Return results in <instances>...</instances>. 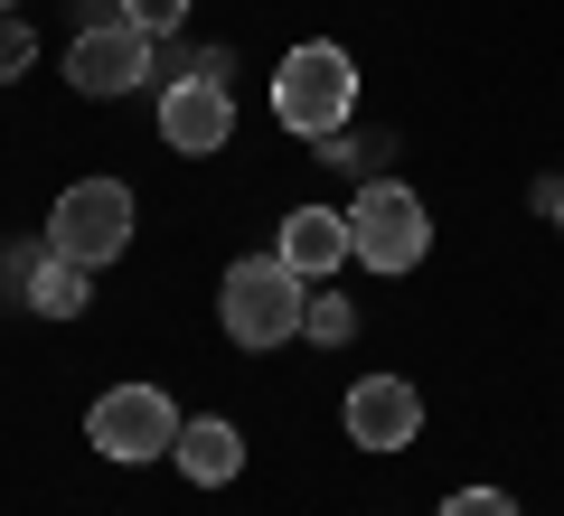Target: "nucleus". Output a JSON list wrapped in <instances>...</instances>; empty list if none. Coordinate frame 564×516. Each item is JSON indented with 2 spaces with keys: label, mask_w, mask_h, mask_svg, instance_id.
I'll use <instances>...</instances> for the list:
<instances>
[{
  "label": "nucleus",
  "mask_w": 564,
  "mask_h": 516,
  "mask_svg": "<svg viewBox=\"0 0 564 516\" xmlns=\"http://www.w3.org/2000/svg\"><path fill=\"white\" fill-rule=\"evenodd\" d=\"M302 310H311V282L292 273L282 254H245V263H226V282H217V319H226V338L236 348H282V338H302Z\"/></svg>",
  "instance_id": "nucleus-1"
},
{
  "label": "nucleus",
  "mask_w": 564,
  "mask_h": 516,
  "mask_svg": "<svg viewBox=\"0 0 564 516\" xmlns=\"http://www.w3.org/2000/svg\"><path fill=\"white\" fill-rule=\"evenodd\" d=\"M348 113H358V66H348V47L302 39L292 57L273 66V122H282L292 141H329V132H348Z\"/></svg>",
  "instance_id": "nucleus-2"
},
{
  "label": "nucleus",
  "mask_w": 564,
  "mask_h": 516,
  "mask_svg": "<svg viewBox=\"0 0 564 516\" xmlns=\"http://www.w3.org/2000/svg\"><path fill=\"white\" fill-rule=\"evenodd\" d=\"M433 254V217H423V198L404 179H367L358 198H348V263H367V273H414V263Z\"/></svg>",
  "instance_id": "nucleus-3"
},
{
  "label": "nucleus",
  "mask_w": 564,
  "mask_h": 516,
  "mask_svg": "<svg viewBox=\"0 0 564 516\" xmlns=\"http://www.w3.org/2000/svg\"><path fill=\"white\" fill-rule=\"evenodd\" d=\"M122 244H132V188H122V179H76L57 207H47V254L104 273Z\"/></svg>",
  "instance_id": "nucleus-4"
},
{
  "label": "nucleus",
  "mask_w": 564,
  "mask_h": 516,
  "mask_svg": "<svg viewBox=\"0 0 564 516\" xmlns=\"http://www.w3.org/2000/svg\"><path fill=\"white\" fill-rule=\"evenodd\" d=\"M85 441H95L104 460H122V470H141V460H170L180 414H170L161 385H113V395H95V414H85Z\"/></svg>",
  "instance_id": "nucleus-5"
},
{
  "label": "nucleus",
  "mask_w": 564,
  "mask_h": 516,
  "mask_svg": "<svg viewBox=\"0 0 564 516\" xmlns=\"http://www.w3.org/2000/svg\"><path fill=\"white\" fill-rule=\"evenodd\" d=\"M66 76H76V95H95V103L132 95V85L151 76V29H132V20H104V29H85V39L66 47Z\"/></svg>",
  "instance_id": "nucleus-6"
},
{
  "label": "nucleus",
  "mask_w": 564,
  "mask_h": 516,
  "mask_svg": "<svg viewBox=\"0 0 564 516\" xmlns=\"http://www.w3.org/2000/svg\"><path fill=\"white\" fill-rule=\"evenodd\" d=\"M161 141H170L180 160L226 151V141H236V95H226L217 76H170V95H161Z\"/></svg>",
  "instance_id": "nucleus-7"
},
{
  "label": "nucleus",
  "mask_w": 564,
  "mask_h": 516,
  "mask_svg": "<svg viewBox=\"0 0 564 516\" xmlns=\"http://www.w3.org/2000/svg\"><path fill=\"white\" fill-rule=\"evenodd\" d=\"M414 432H423L414 376H358L348 385V441H358V451H404Z\"/></svg>",
  "instance_id": "nucleus-8"
},
{
  "label": "nucleus",
  "mask_w": 564,
  "mask_h": 516,
  "mask_svg": "<svg viewBox=\"0 0 564 516\" xmlns=\"http://www.w3.org/2000/svg\"><path fill=\"white\" fill-rule=\"evenodd\" d=\"M273 254L292 263L302 282H329V273L348 263V207H292L282 235H273Z\"/></svg>",
  "instance_id": "nucleus-9"
},
{
  "label": "nucleus",
  "mask_w": 564,
  "mask_h": 516,
  "mask_svg": "<svg viewBox=\"0 0 564 516\" xmlns=\"http://www.w3.org/2000/svg\"><path fill=\"white\" fill-rule=\"evenodd\" d=\"M170 460H180V479H198V488H226V479L245 470V432L217 414H188L180 441H170Z\"/></svg>",
  "instance_id": "nucleus-10"
},
{
  "label": "nucleus",
  "mask_w": 564,
  "mask_h": 516,
  "mask_svg": "<svg viewBox=\"0 0 564 516\" xmlns=\"http://www.w3.org/2000/svg\"><path fill=\"white\" fill-rule=\"evenodd\" d=\"M20 292H29V310H39V319H76L85 300H95V273H85V263H66V254H39Z\"/></svg>",
  "instance_id": "nucleus-11"
},
{
  "label": "nucleus",
  "mask_w": 564,
  "mask_h": 516,
  "mask_svg": "<svg viewBox=\"0 0 564 516\" xmlns=\"http://www.w3.org/2000/svg\"><path fill=\"white\" fill-rule=\"evenodd\" d=\"M302 338H321V348H348L358 338V310H348L329 282H311V310H302Z\"/></svg>",
  "instance_id": "nucleus-12"
},
{
  "label": "nucleus",
  "mask_w": 564,
  "mask_h": 516,
  "mask_svg": "<svg viewBox=\"0 0 564 516\" xmlns=\"http://www.w3.org/2000/svg\"><path fill=\"white\" fill-rule=\"evenodd\" d=\"M433 516H518V497H508V488H452Z\"/></svg>",
  "instance_id": "nucleus-13"
},
{
  "label": "nucleus",
  "mask_w": 564,
  "mask_h": 516,
  "mask_svg": "<svg viewBox=\"0 0 564 516\" xmlns=\"http://www.w3.org/2000/svg\"><path fill=\"white\" fill-rule=\"evenodd\" d=\"M122 20H132V29H151V39H170V29L188 20V0H122Z\"/></svg>",
  "instance_id": "nucleus-14"
},
{
  "label": "nucleus",
  "mask_w": 564,
  "mask_h": 516,
  "mask_svg": "<svg viewBox=\"0 0 564 516\" xmlns=\"http://www.w3.org/2000/svg\"><path fill=\"white\" fill-rule=\"evenodd\" d=\"M29 57H39V39H29V20L10 10V20H0V76H29Z\"/></svg>",
  "instance_id": "nucleus-15"
},
{
  "label": "nucleus",
  "mask_w": 564,
  "mask_h": 516,
  "mask_svg": "<svg viewBox=\"0 0 564 516\" xmlns=\"http://www.w3.org/2000/svg\"><path fill=\"white\" fill-rule=\"evenodd\" d=\"M10 10H20V0H0V20H10Z\"/></svg>",
  "instance_id": "nucleus-16"
},
{
  "label": "nucleus",
  "mask_w": 564,
  "mask_h": 516,
  "mask_svg": "<svg viewBox=\"0 0 564 516\" xmlns=\"http://www.w3.org/2000/svg\"><path fill=\"white\" fill-rule=\"evenodd\" d=\"M555 226H564V207H555Z\"/></svg>",
  "instance_id": "nucleus-17"
}]
</instances>
